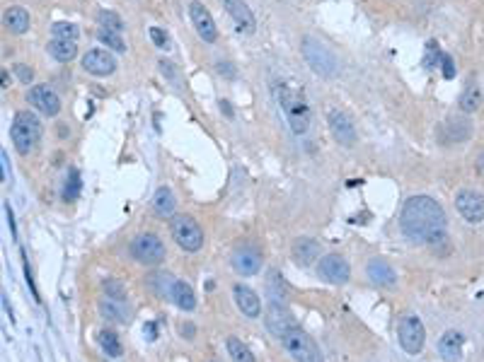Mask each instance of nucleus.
I'll use <instances>...</instances> for the list:
<instances>
[{"label": "nucleus", "instance_id": "obj_1", "mask_svg": "<svg viewBox=\"0 0 484 362\" xmlns=\"http://www.w3.org/2000/svg\"><path fill=\"white\" fill-rule=\"evenodd\" d=\"M400 227L409 242L426 244L434 234L448 232V217L443 206L431 196H412L400 213Z\"/></svg>", "mask_w": 484, "mask_h": 362}, {"label": "nucleus", "instance_id": "obj_2", "mask_svg": "<svg viewBox=\"0 0 484 362\" xmlns=\"http://www.w3.org/2000/svg\"><path fill=\"white\" fill-rule=\"evenodd\" d=\"M272 92H274V97H276L279 106H281L283 116H286L290 131H293L295 135L308 133V129H310V109H308V104H305L303 97H300L298 92H293L288 85H283V83H274Z\"/></svg>", "mask_w": 484, "mask_h": 362}, {"label": "nucleus", "instance_id": "obj_3", "mask_svg": "<svg viewBox=\"0 0 484 362\" xmlns=\"http://www.w3.org/2000/svg\"><path fill=\"white\" fill-rule=\"evenodd\" d=\"M10 138H13L15 150L19 155H29L42 140V121H39V116L29 109L17 111L13 119V126H10Z\"/></svg>", "mask_w": 484, "mask_h": 362}, {"label": "nucleus", "instance_id": "obj_4", "mask_svg": "<svg viewBox=\"0 0 484 362\" xmlns=\"http://www.w3.org/2000/svg\"><path fill=\"white\" fill-rule=\"evenodd\" d=\"M300 51H303L305 63H308L310 68H313V73H318L320 78H334V75H337V70H339L337 58H334V54L322 42H318L315 37H303Z\"/></svg>", "mask_w": 484, "mask_h": 362}, {"label": "nucleus", "instance_id": "obj_5", "mask_svg": "<svg viewBox=\"0 0 484 362\" xmlns=\"http://www.w3.org/2000/svg\"><path fill=\"white\" fill-rule=\"evenodd\" d=\"M281 345L286 348V353L295 362H325L322 353H320L318 343L305 334L300 326H290L286 334L281 336Z\"/></svg>", "mask_w": 484, "mask_h": 362}, {"label": "nucleus", "instance_id": "obj_6", "mask_svg": "<svg viewBox=\"0 0 484 362\" xmlns=\"http://www.w3.org/2000/svg\"><path fill=\"white\" fill-rule=\"evenodd\" d=\"M131 256H134L141 266H160L167 256V249L157 234L143 232V234H136V237L131 239Z\"/></svg>", "mask_w": 484, "mask_h": 362}, {"label": "nucleus", "instance_id": "obj_7", "mask_svg": "<svg viewBox=\"0 0 484 362\" xmlns=\"http://www.w3.org/2000/svg\"><path fill=\"white\" fill-rule=\"evenodd\" d=\"M170 234L175 239V244L185 252H198L203 247V229L198 227V222L189 215H175L170 220Z\"/></svg>", "mask_w": 484, "mask_h": 362}, {"label": "nucleus", "instance_id": "obj_8", "mask_svg": "<svg viewBox=\"0 0 484 362\" xmlns=\"http://www.w3.org/2000/svg\"><path fill=\"white\" fill-rule=\"evenodd\" d=\"M397 340H400L402 350L409 355H416L424 350L426 343V329L424 321H421L416 314H405L397 324Z\"/></svg>", "mask_w": 484, "mask_h": 362}, {"label": "nucleus", "instance_id": "obj_9", "mask_svg": "<svg viewBox=\"0 0 484 362\" xmlns=\"http://www.w3.org/2000/svg\"><path fill=\"white\" fill-rule=\"evenodd\" d=\"M318 275L332 285H344L351 280V268L344 256H339V254H327V256L320 258Z\"/></svg>", "mask_w": 484, "mask_h": 362}, {"label": "nucleus", "instance_id": "obj_10", "mask_svg": "<svg viewBox=\"0 0 484 362\" xmlns=\"http://www.w3.org/2000/svg\"><path fill=\"white\" fill-rule=\"evenodd\" d=\"M455 208L467 222H472V225L484 220V196L472 191V188H462V191L455 193Z\"/></svg>", "mask_w": 484, "mask_h": 362}, {"label": "nucleus", "instance_id": "obj_11", "mask_svg": "<svg viewBox=\"0 0 484 362\" xmlns=\"http://www.w3.org/2000/svg\"><path fill=\"white\" fill-rule=\"evenodd\" d=\"M189 17H192V24H194V29H196L198 37H201L206 44H216L218 27H216V22H213L211 13H208L198 0L189 3Z\"/></svg>", "mask_w": 484, "mask_h": 362}, {"label": "nucleus", "instance_id": "obj_12", "mask_svg": "<svg viewBox=\"0 0 484 362\" xmlns=\"http://www.w3.org/2000/svg\"><path fill=\"white\" fill-rule=\"evenodd\" d=\"M329 131H332V138L344 147H351L356 142V126L351 121V116L346 111H339V109H332L329 111Z\"/></svg>", "mask_w": 484, "mask_h": 362}, {"label": "nucleus", "instance_id": "obj_13", "mask_svg": "<svg viewBox=\"0 0 484 362\" xmlns=\"http://www.w3.org/2000/svg\"><path fill=\"white\" fill-rule=\"evenodd\" d=\"M83 68L95 78H107L116 70V58L104 49H93L83 56Z\"/></svg>", "mask_w": 484, "mask_h": 362}, {"label": "nucleus", "instance_id": "obj_14", "mask_svg": "<svg viewBox=\"0 0 484 362\" xmlns=\"http://www.w3.org/2000/svg\"><path fill=\"white\" fill-rule=\"evenodd\" d=\"M29 104H34V109L42 111L44 116H56L61 111V97L56 94L49 85H34L27 94Z\"/></svg>", "mask_w": 484, "mask_h": 362}, {"label": "nucleus", "instance_id": "obj_15", "mask_svg": "<svg viewBox=\"0 0 484 362\" xmlns=\"http://www.w3.org/2000/svg\"><path fill=\"white\" fill-rule=\"evenodd\" d=\"M233 297H235L237 309H240L247 319H257L259 314H262V299H259V295L254 293L252 288H247V285H242V283H235L233 285Z\"/></svg>", "mask_w": 484, "mask_h": 362}, {"label": "nucleus", "instance_id": "obj_16", "mask_svg": "<svg viewBox=\"0 0 484 362\" xmlns=\"http://www.w3.org/2000/svg\"><path fill=\"white\" fill-rule=\"evenodd\" d=\"M223 8H226V13L231 15L233 22L237 24V29L242 34H252L257 29V19H254L252 10L247 8L244 0H223Z\"/></svg>", "mask_w": 484, "mask_h": 362}, {"label": "nucleus", "instance_id": "obj_17", "mask_svg": "<svg viewBox=\"0 0 484 362\" xmlns=\"http://www.w3.org/2000/svg\"><path fill=\"white\" fill-rule=\"evenodd\" d=\"M233 268L240 275H257L262 271V254L254 247H240L233 254Z\"/></svg>", "mask_w": 484, "mask_h": 362}, {"label": "nucleus", "instance_id": "obj_18", "mask_svg": "<svg viewBox=\"0 0 484 362\" xmlns=\"http://www.w3.org/2000/svg\"><path fill=\"white\" fill-rule=\"evenodd\" d=\"M462 348H465V336H462L460 331L451 329L438 338V355L446 362H460Z\"/></svg>", "mask_w": 484, "mask_h": 362}, {"label": "nucleus", "instance_id": "obj_19", "mask_svg": "<svg viewBox=\"0 0 484 362\" xmlns=\"http://www.w3.org/2000/svg\"><path fill=\"white\" fill-rule=\"evenodd\" d=\"M366 275H368L370 283L380 285V288H392V285L397 283L395 268H392L390 263H387L385 258H380V256L370 258V261L366 263Z\"/></svg>", "mask_w": 484, "mask_h": 362}, {"label": "nucleus", "instance_id": "obj_20", "mask_svg": "<svg viewBox=\"0 0 484 362\" xmlns=\"http://www.w3.org/2000/svg\"><path fill=\"white\" fill-rule=\"evenodd\" d=\"M267 326H269V331L276 336V338H281V336L286 334L290 326H295L293 317H290L288 309L283 307V304H279V299H272V304H269V309H267Z\"/></svg>", "mask_w": 484, "mask_h": 362}, {"label": "nucleus", "instance_id": "obj_21", "mask_svg": "<svg viewBox=\"0 0 484 362\" xmlns=\"http://www.w3.org/2000/svg\"><path fill=\"white\" fill-rule=\"evenodd\" d=\"M470 135H472V126H470V121H465V119H451V121H446L441 129L443 145L465 142V140H470Z\"/></svg>", "mask_w": 484, "mask_h": 362}, {"label": "nucleus", "instance_id": "obj_22", "mask_svg": "<svg viewBox=\"0 0 484 362\" xmlns=\"http://www.w3.org/2000/svg\"><path fill=\"white\" fill-rule=\"evenodd\" d=\"M293 258L298 266H310L315 258H320V242L310 237H300L293 242Z\"/></svg>", "mask_w": 484, "mask_h": 362}, {"label": "nucleus", "instance_id": "obj_23", "mask_svg": "<svg viewBox=\"0 0 484 362\" xmlns=\"http://www.w3.org/2000/svg\"><path fill=\"white\" fill-rule=\"evenodd\" d=\"M170 299L175 302V307L182 309V312H192V309L196 307V295H194L192 285L185 283V280H175Z\"/></svg>", "mask_w": 484, "mask_h": 362}, {"label": "nucleus", "instance_id": "obj_24", "mask_svg": "<svg viewBox=\"0 0 484 362\" xmlns=\"http://www.w3.org/2000/svg\"><path fill=\"white\" fill-rule=\"evenodd\" d=\"M3 22L13 34H24L29 29V13L24 8H19V5H10V8L5 10Z\"/></svg>", "mask_w": 484, "mask_h": 362}, {"label": "nucleus", "instance_id": "obj_25", "mask_svg": "<svg viewBox=\"0 0 484 362\" xmlns=\"http://www.w3.org/2000/svg\"><path fill=\"white\" fill-rule=\"evenodd\" d=\"M97 309H100L102 319H107V321H114V324H126V321H129L124 302H116V299H111V297H102Z\"/></svg>", "mask_w": 484, "mask_h": 362}, {"label": "nucleus", "instance_id": "obj_26", "mask_svg": "<svg viewBox=\"0 0 484 362\" xmlns=\"http://www.w3.org/2000/svg\"><path fill=\"white\" fill-rule=\"evenodd\" d=\"M47 51L58 63H70L78 54V46H75V42H68V39H51L47 44Z\"/></svg>", "mask_w": 484, "mask_h": 362}, {"label": "nucleus", "instance_id": "obj_27", "mask_svg": "<svg viewBox=\"0 0 484 362\" xmlns=\"http://www.w3.org/2000/svg\"><path fill=\"white\" fill-rule=\"evenodd\" d=\"M175 206H177L175 193H172L167 186L157 188L155 196H153V208H155L157 215H160V217H170L172 213H175Z\"/></svg>", "mask_w": 484, "mask_h": 362}, {"label": "nucleus", "instance_id": "obj_28", "mask_svg": "<svg viewBox=\"0 0 484 362\" xmlns=\"http://www.w3.org/2000/svg\"><path fill=\"white\" fill-rule=\"evenodd\" d=\"M175 275L172 273H165V271H155L148 278V285H150V290L153 293L157 295V297H162V299H170V295H172V285H175Z\"/></svg>", "mask_w": 484, "mask_h": 362}, {"label": "nucleus", "instance_id": "obj_29", "mask_svg": "<svg viewBox=\"0 0 484 362\" xmlns=\"http://www.w3.org/2000/svg\"><path fill=\"white\" fill-rule=\"evenodd\" d=\"M97 340H100V348L104 350L109 358H121V355H124V345H121L119 336H116L114 331L102 329L100 334H97Z\"/></svg>", "mask_w": 484, "mask_h": 362}, {"label": "nucleus", "instance_id": "obj_30", "mask_svg": "<svg viewBox=\"0 0 484 362\" xmlns=\"http://www.w3.org/2000/svg\"><path fill=\"white\" fill-rule=\"evenodd\" d=\"M226 348H228V355L233 358V362H257V358L252 355V350H249L240 338H235V336H228Z\"/></svg>", "mask_w": 484, "mask_h": 362}, {"label": "nucleus", "instance_id": "obj_31", "mask_svg": "<svg viewBox=\"0 0 484 362\" xmlns=\"http://www.w3.org/2000/svg\"><path fill=\"white\" fill-rule=\"evenodd\" d=\"M460 111L462 114H472V111H477L480 109V104H482V92L477 85H467L465 92L460 94Z\"/></svg>", "mask_w": 484, "mask_h": 362}, {"label": "nucleus", "instance_id": "obj_32", "mask_svg": "<svg viewBox=\"0 0 484 362\" xmlns=\"http://www.w3.org/2000/svg\"><path fill=\"white\" fill-rule=\"evenodd\" d=\"M80 188H83V181H80V172L78 170H70L68 176H65V181H63V188H61V198H63L65 203L75 201V198L80 196Z\"/></svg>", "mask_w": 484, "mask_h": 362}, {"label": "nucleus", "instance_id": "obj_33", "mask_svg": "<svg viewBox=\"0 0 484 362\" xmlns=\"http://www.w3.org/2000/svg\"><path fill=\"white\" fill-rule=\"evenodd\" d=\"M426 247L436 254L438 258H446L453 254V242H451V234L448 232H441V234H434V237L426 242Z\"/></svg>", "mask_w": 484, "mask_h": 362}, {"label": "nucleus", "instance_id": "obj_34", "mask_svg": "<svg viewBox=\"0 0 484 362\" xmlns=\"http://www.w3.org/2000/svg\"><path fill=\"white\" fill-rule=\"evenodd\" d=\"M97 22H100V27L111 29V32H119V34L124 32V19L116 13H111V10H100L97 13Z\"/></svg>", "mask_w": 484, "mask_h": 362}, {"label": "nucleus", "instance_id": "obj_35", "mask_svg": "<svg viewBox=\"0 0 484 362\" xmlns=\"http://www.w3.org/2000/svg\"><path fill=\"white\" fill-rule=\"evenodd\" d=\"M97 39H100V42L104 44V46H109V49L119 51V54H124V51H126V44H124V39H121L119 32H111V29L100 27V32H97Z\"/></svg>", "mask_w": 484, "mask_h": 362}, {"label": "nucleus", "instance_id": "obj_36", "mask_svg": "<svg viewBox=\"0 0 484 362\" xmlns=\"http://www.w3.org/2000/svg\"><path fill=\"white\" fill-rule=\"evenodd\" d=\"M102 288H104L107 297L116 299V302H126V299H129V293H126V288L116 278H107L104 283H102Z\"/></svg>", "mask_w": 484, "mask_h": 362}, {"label": "nucleus", "instance_id": "obj_37", "mask_svg": "<svg viewBox=\"0 0 484 362\" xmlns=\"http://www.w3.org/2000/svg\"><path fill=\"white\" fill-rule=\"evenodd\" d=\"M51 32H54V39H68V42H75V39H78V27L70 22H56L54 27H51Z\"/></svg>", "mask_w": 484, "mask_h": 362}, {"label": "nucleus", "instance_id": "obj_38", "mask_svg": "<svg viewBox=\"0 0 484 362\" xmlns=\"http://www.w3.org/2000/svg\"><path fill=\"white\" fill-rule=\"evenodd\" d=\"M443 58V54L438 51V44L436 42H429L426 44V56H424V68L431 70L434 65H438V60Z\"/></svg>", "mask_w": 484, "mask_h": 362}, {"label": "nucleus", "instance_id": "obj_39", "mask_svg": "<svg viewBox=\"0 0 484 362\" xmlns=\"http://www.w3.org/2000/svg\"><path fill=\"white\" fill-rule=\"evenodd\" d=\"M15 75H17L22 85H32V80H34V70L29 68V65H24V63L15 65Z\"/></svg>", "mask_w": 484, "mask_h": 362}, {"label": "nucleus", "instance_id": "obj_40", "mask_svg": "<svg viewBox=\"0 0 484 362\" xmlns=\"http://www.w3.org/2000/svg\"><path fill=\"white\" fill-rule=\"evenodd\" d=\"M441 68H443V78H446V80H453V78H455V63H453V58H451L448 54H443Z\"/></svg>", "mask_w": 484, "mask_h": 362}, {"label": "nucleus", "instance_id": "obj_41", "mask_svg": "<svg viewBox=\"0 0 484 362\" xmlns=\"http://www.w3.org/2000/svg\"><path fill=\"white\" fill-rule=\"evenodd\" d=\"M150 39L157 49H167V34L160 27H150Z\"/></svg>", "mask_w": 484, "mask_h": 362}, {"label": "nucleus", "instance_id": "obj_42", "mask_svg": "<svg viewBox=\"0 0 484 362\" xmlns=\"http://www.w3.org/2000/svg\"><path fill=\"white\" fill-rule=\"evenodd\" d=\"M180 334H182V338L194 340V336H196V326H194L192 321H182V324H180Z\"/></svg>", "mask_w": 484, "mask_h": 362}, {"label": "nucleus", "instance_id": "obj_43", "mask_svg": "<svg viewBox=\"0 0 484 362\" xmlns=\"http://www.w3.org/2000/svg\"><path fill=\"white\" fill-rule=\"evenodd\" d=\"M0 162H3V181H10V160L5 150H0Z\"/></svg>", "mask_w": 484, "mask_h": 362}, {"label": "nucleus", "instance_id": "obj_44", "mask_svg": "<svg viewBox=\"0 0 484 362\" xmlns=\"http://www.w3.org/2000/svg\"><path fill=\"white\" fill-rule=\"evenodd\" d=\"M143 334L148 336V340H155L157 338V326L153 324V321H148V324L143 326Z\"/></svg>", "mask_w": 484, "mask_h": 362}, {"label": "nucleus", "instance_id": "obj_45", "mask_svg": "<svg viewBox=\"0 0 484 362\" xmlns=\"http://www.w3.org/2000/svg\"><path fill=\"white\" fill-rule=\"evenodd\" d=\"M5 213H8V225H10V229H13V237H17V227H15V215H13L10 203H5Z\"/></svg>", "mask_w": 484, "mask_h": 362}, {"label": "nucleus", "instance_id": "obj_46", "mask_svg": "<svg viewBox=\"0 0 484 362\" xmlns=\"http://www.w3.org/2000/svg\"><path fill=\"white\" fill-rule=\"evenodd\" d=\"M218 73H226L228 78L235 75V68H231V63H218Z\"/></svg>", "mask_w": 484, "mask_h": 362}, {"label": "nucleus", "instance_id": "obj_47", "mask_svg": "<svg viewBox=\"0 0 484 362\" xmlns=\"http://www.w3.org/2000/svg\"><path fill=\"white\" fill-rule=\"evenodd\" d=\"M221 111L226 116H233V109H231V104H228V101H221Z\"/></svg>", "mask_w": 484, "mask_h": 362}, {"label": "nucleus", "instance_id": "obj_48", "mask_svg": "<svg viewBox=\"0 0 484 362\" xmlns=\"http://www.w3.org/2000/svg\"><path fill=\"white\" fill-rule=\"evenodd\" d=\"M477 167H480V170L484 172V150L480 152V157H477Z\"/></svg>", "mask_w": 484, "mask_h": 362}, {"label": "nucleus", "instance_id": "obj_49", "mask_svg": "<svg viewBox=\"0 0 484 362\" xmlns=\"http://www.w3.org/2000/svg\"><path fill=\"white\" fill-rule=\"evenodd\" d=\"M208 362H221V360H216V358H213V360H208Z\"/></svg>", "mask_w": 484, "mask_h": 362}]
</instances>
